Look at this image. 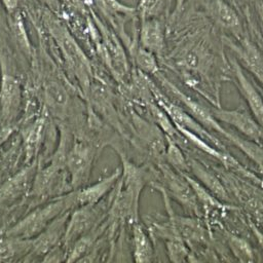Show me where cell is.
<instances>
[{
  "label": "cell",
  "instance_id": "cell-24",
  "mask_svg": "<svg viewBox=\"0 0 263 263\" xmlns=\"http://www.w3.org/2000/svg\"><path fill=\"white\" fill-rule=\"evenodd\" d=\"M14 130V126L12 123H7V124H1L0 127V146L6 142V140L11 136V134Z\"/></svg>",
  "mask_w": 263,
  "mask_h": 263
},
{
  "label": "cell",
  "instance_id": "cell-3",
  "mask_svg": "<svg viewBox=\"0 0 263 263\" xmlns=\"http://www.w3.org/2000/svg\"><path fill=\"white\" fill-rule=\"evenodd\" d=\"M0 121L12 123L18 113L22 100L20 80L11 73L5 59L0 53Z\"/></svg>",
  "mask_w": 263,
  "mask_h": 263
},
{
  "label": "cell",
  "instance_id": "cell-19",
  "mask_svg": "<svg viewBox=\"0 0 263 263\" xmlns=\"http://www.w3.org/2000/svg\"><path fill=\"white\" fill-rule=\"evenodd\" d=\"M167 256L173 262L185 261L189 252L184 243V239L181 237H174L165 240Z\"/></svg>",
  "mask_w": 263,
  "mask_h": 263
},
{
  "label": "cell",
  "instance_id": "cell-22",
  "mask_svg": "<svg viewBox=\"0 0 263 263\" xmlns=\"http://www.w3.org/2000/svg\"><path fill=\"white\" fill-rule=\"evenodd\" d=\"M99 2L100 7L109 14H118V13H123V14H130L137 11L136 7L127 6L123 3H121L118 0H97Z\"/></svg>",
  "mask_w": 263,
  "mask_h": 263
},
{
  "label": "cell",
  "instance_id": "cell-23",
  "mask_svg": "<svg viewBox=\"0 0 263 263\" xmlns=\"http://www.w3.org/2000/svg\"><path fill=\"white\" fill-rule=\"evenodd\" d=\"M46 93L49 104L53 109L57 110L59 108L60 110H62L64 108V106L67 103V93L63 88H61L59 85L51 84L48 85Z\"/></svg>",
  "mask_w": 263,
  "mask_h": 263
},
{
  "label": "cell",
  "instance_id": "cell-21",
  "mask_svg": "<svg viewBox=\"0 0 263 263\" xmlns=\"http://www.w3.org/2000/svg\"><path fill=\"white\" fill-rule=\"evenodd\" d=\"M164 0H140L137 11L141 18L156 17L162 10Z\"/></svg>",
  "mask_w": 263,
  "mask_h": 263
},
{
  "label": "cell",
  "instance_id": "cell-16",
  "mask_svg": "<svg viewBox=\"0 0 263 263\" xmlns=\"http://www.w3.org/2000/svg\"><path fill=\"white\" fill-rule=\"evenodd\" d=\"M165 142L166 144L163 152L165 161L176 171L180 173H188L189 172L188 161L185 155L182 153L179 145L167 136H165Z\"/></svg>",
  "mask_w": 263,
  "mask_h": 263
},
{
  "label": "cell",
  "instance_id": "cell-17",
  "mask_svg": "<svg viewBox=\"0 0 263 263\" xmlns=\"http://www.w3.org/2000/svg\"><path fill=\"white\" fill-rule=\"evenodd\" d=\"M135 61L139 70L146 75L158 74V64L156 55L148 49L139 45L135 51Z\"/></svg>",
  "mask_w": 263,
  "mask_h": 263
},
{
  "label": "cell",
  "instance_id": "cell-1",
  "mask_svg": "<svg viewBox=\"0 0 263 263\" xmlns=\"http://www.w3.org/2000/svg\"><path fill=\"white\" fill-rule=\"evenodd\" d=\"M74 204L76 205L75 192L37 208L9 229L7 236L32 238L46 228L55 218L68 212Z\"/></svg>",
  "mask_w": 263,
  "mask_h": 263
},
{
  "label": "cell",
  "instance_id": "cell-15",
  "mask_svg": "<svg viewBox=\"0 0 263 263\" xmlns=\"http://www.w3.org/2000/svg\"><path fill=\"white\" fill-rule=\"evenodd\" d=\"M32 179V166L21 171L0 188V203L13 200L25 193Z\"/></svg>",
  "mask_w": 263,
  "mask_h": 263
},
{
  "label": "cell",
  "instance_id": "cell-28",
  "mask_svg": "<svg viewBox=\"0 0 263 263\" xmlns=\"http://www.w3.org/2000/svg\"><path fill=\"white\" fill-rule=\"evenodd\" d=\"M184 2H185V0H176V7H175V11H174V16L180 11V8H182Z\"/></svg>",
  "mask_w": 263,
  "mask_h": 263
},
{
  "label": "cell",
  "instance_id": "cell-13",
  "mask_svg": "<svg viewBox=\"0 0 263 263\" xmlns=\"http://www.w3.org/2000/svg\"><path fill=\"white\" fill-rule=\"evenodd\" d=\"M133 256L136 262H150L154 256V248L147 230L138 221L133 222Z\"/></svg>",
  "mask_w": 263,
  "mask_h": 263
},
{
  "label": "cell",
  "instance_id": "cell-8",
  "mask_svg": "<svg viewBox=\"0 0 263 263\" xmlns=\"http://www.w3.org/2000/svg\"><path fill=\"white\" fill-rule=\"evenodd\" d=\"M93 157L92 147L85 143H76L66 156V166L71 175V184L74 188L87 181Z\"/></svg>",
  "mask_w": 263,
  "mask_h": 263
},
{
  "label": "cell",
  "instance_id": "cell-2",
  "mask_svg": "<svg viewBox=\"0 0 263 263\" xmlns=\"http://www.w3.org/2000/svg\"><path fill=\"white\" fill-rule=\"evenodd\" d=\"M151 92L153 96L154 101L166 112V114L170 116L174 124L177 128H182L189 130L202 140H204L206 143L211 144L212 146L225 151V146L223 145L220 140L215 137L210 130H208L204 126H202L189 112H187L184 108L180 107L176 103L172 102L165 95H163L151 81Z\"/></svg>",
  "mask_w": 263,
  "mask_h": 263
},
{
  "label": "cell",
  "instance_id": "cell-27",
  "mask_svg": "<svg viewBox=\"0 0 263 263\" xmlns=\"http://www.w3.org/2000/svg\"><path fill=\"white\" fill-rule=\"evenodd\" d=\"M257 11H258L259 20H260L261 32H262V35H263V3L260 2V1L257 3Z\"/></svg>",
  "mask_w": 263,
  "mask_h": 263
},
{
  "label": "cell",
  "instance_id": "cell-26",
  "mask_svg": "<svg viewBox=\"0 0 263 263\" xmlns=\"http://www.w3.org/2000/svg\"><path fill=\"white\" fill-rule=\"evenodd\" d=\"M252 230H253V233L255 234V236L257 237V240H258V243L259 246L261 247L262 251H263V233L254 225H252Z\"/></svg>",
  "mask_w": 263,
  "mask_h": 263
},
{
  "label": "cell",
  "instance_id": "cell-9",
  "mask_svg": "<svg viewBox=\"0 0 263 263\" xmlns=\"http://www.w3.org/2000/svg\"><path fill=\"white\" fill-rule=\"evenodd\" d=\"M230 48L234 51L238 61L253 74L263 86V54L260 49L249 39L237 37V42L230 40Z\"/></svg>",
  "mask_w": 263,
  "mask_h": 263
},
{
  "label": "cell",
  "instance_id": "cell-4",
  "mask_svg": "<svg viewBox=\"0 0 263 263\" xmlns=\"http://www.w3.org/2000/svg\"><path fill=\"white\" fill-rule=\"evenodd\" d=\"M159 168L164 181V184L161 185L165 192L170 193L176 201L183 205V208L198 213V200L183 173L176 171L166 161L160 162Z\"/></svg>",
  "mask_w": 263,
  "mask_h": 263
},
{
  "label": "cell",
  "instance_id": "cell-12",
  "mask_svg": "<svg viewBox=\"0 0 263 263\" xmlns=\"http://www.w3.org/2000/svg\"><path fill=\"white\" fill-rule=\"evenodd\" d=\"M189 172L193 174V176L198 180V182L204 186L215 197L221 200H228V194L224 188V186L221 184L220 180L204 165H202L199 161L196 159L189 157L187 158Z\"/></svg>",
  "mask_w": 263,
  "mask_h": 263
},
{
  "label": "cell",
  "instance_id": "cell-10",
  "mask_svg": "<svg viewBox=\"0 0 263 263\" xmlns=\"http://www.w3.org/2000/svg\"><path fill=\"white\" fill-rule=\"evenodd\" d=\"M140 45L155 55H160L164 48V30L156 17L141 18Z\"/></svg>",
  "mask_w": 263,
  "mask_h": 263
},
{
  "label": "cell",
  "instance_id": "cell-7",
  "mask_svg": "<svg viewBox=\"0 0 263 263\" xmlns=\"http://www.w3.org/2000/svg\"><path fill=\"white\" fill-rule=\"evenodd\" d=\"M69 218V212H66L55 218L46 228H44L39 234L30 238V249L27 253L28 257L46 256L52 249L60 245L64 237L67 222Z\"/></svg>",
  "mask_w": 263,
  "mask_h": 263
},
{
  "label": "cell",
  "instance_id": "cell-5",
  "mask_svg": "<svg viewBox=\"0 0 263 263\" xmlns=\"http://www.w3.org/2000/svg\"><path fill=\"white\" fill-rule=\"evenodd\" d=\"M208 108L219 122L232 126L247 139L260 144L263 139V129L252 114L240 109H225L220 106Z\"/></svg>",
  "mask_w": 263,
  "mask_h": 263
},
{
  "label": "cell",
  "instance_id": "cell-29",
  "mask_svg": "<svg viewBox=\"0 0 263 263\" xmlns=\"http://www.w3.org/2000/svg\"><path fill=\"white\" fill-rule=\"evenodd\" d=\"M258 88H259V90H260V92H261V95L263 97V86H259Z\"/></svg>",
  "mask_w": 263,
  "mask_h": 263
},
{
  "label": "cell",
  "instance_id": "cell-11",
  "mask_svg": "<svg viewBox=\"0 0 263 263\" xmlns=\"http://www.w3.org/2000/svg\"><path fill=\"white\" fill-rule=\"evenodd\" d=\"M122 170L116 168L110 176L104 178L98 183H95L88 187L79 189L75 191V201L76 205H87L96 204L109 192V190L114 186L121 176Z\"/></svg>",
  "mask_w": 263,
  "mask_h": 263
},
{
  "label": "cell",
  "instance_id": "cell-20",
  "mask_svg": "<svg viewBox=\"0 0 263 263\" xmlns=\"http://www.w3.org/2000/svg\"><path fill=\"white\" fill-rule=\"evenodd\" d=\"M42 130V120H36L31 126L26 129V134L24 136V142L26 146V154L28 158H30L34 154V150L37 147L39 142L40 133Z\"/></svg>",
  "mask_w": 263,
  "mask_h": 263
},
{
  "label": "cell",
  "instance_id": "cell-6",
  "mask_svg": "<svg viewBox=\"0 0 263 263\" xmlns=\"http://www.w3.org/2000/svg\"><path fill=\"white\" fill-rule=\"evenodd\" d=\"M230 66L234 84L246 101L251 114L263 129V97L259 88L249 80L241 65L235 58L230 61Z\"/></svg>",
  "mask_w": 263,
  "mask_h": 263
},
{
  "label": "cell",
  "instance_id": "cell-18",
  "mask_svg": "<svg viewBox=\"0 0 263 263\" xmlns=\"http://www.w3.org/2000/svg\"><path fill=\"white\" fill-rule=\"evenodd\" d=\"M228 245L233 256L236 257L237 260L241 262L255 260L254 252L251 246L243 238L238 237L236 235H230L228 238Z\"/></svg>",
  "mask_w": 263,
  "mask_h": 263
},
{
  "label": "cell",
  "instance_id": "cell-25",
  "mask_svg": "<svg viewBox=\"0 0 263 263\" xmlns=\"http://www.w3.org/2000/svg\"><path fill=\"white\" fill-rule=\"evenodd\" d=\"M5 9L8 11L9 14L13 13L17 7L18 0H1Z\"/></svg>",
  "mask_w": 263,
  "mask_h": 263
},
{
  "label": "cell",
  "instance_id": "cell-14",
  "mask_svg": "<svg viewBox=\"0 0 263 263\" xmlns=\"http://www.w3.org/2000/svg\"><path fill=\"white\" fill-rule=\"evenodd\" d=\"M212 15L219 26L236 35L240 31V23L236 11L224 0H214L211 6Z\"/></svg>",
  "mask_w": 263,
  "mask_h": 263
}]
</instances>
